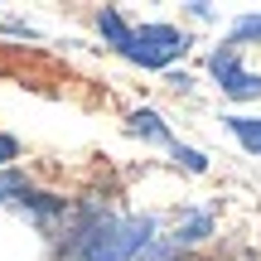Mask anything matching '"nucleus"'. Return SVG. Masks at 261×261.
Here are the masks:
<instances>
[{"mask_svg":"<svg viewBox=\"0 0 261 261\" xmlns=\"http://www.w3.org/2000/svg\"><path fill=\"white\" fill-rule=\"evenodd\" d=\"M150 223H126V218H102V223L77 232V261H130L150 242Z\"/></svg>","mask_w":261,"mask_h":261,"instance_id":"nucleus-1","label":"nucleus"},{"mask_svg":"<svg viewBox=\"0 0 261 261\" xmlns=\"http://www.w3.org/2000/svg\"><path fill=\"white\" fill-rule=\"evenodd\" d=\"M184 48H189V39L179 34L174 24H140V29H130V39H126L121 54L136 58L140 68H165L169 58H179Z\"/></svg>","mask_w":261,"mask_h":261,"instance_id":"nucleus-2","label":"nucleus"},{"mask_svg":"<svg viewBox=\"0 0 261 261\" xmlns=\"http://www.w3.org/2000/svg\"><path fill=\"white\" fill-rule=\"evenodd\" d=\"M213 73L223 77V92L227 97H261V77L247 73V68H237V54H232V48L213 54Z\"/></svg>","mask_w":261,"mask_h":261,"instance_id":"nucleus-3","label":"nucleus"},{"mask_svg":"<svg viewBox=\"0 0 261 261\" xmlns=\"http://www.w3.org/2000/svg\"><path fill=\"white\" fill-rule=\"evenodd\" d=\"M227 126H232V136L242 140L247 150H256V155H261V116H232Z\"/></svg>","mask_w":261,"mask_h":261,"instance_id":"nucleus-4","label":"nucleus"},{"mask_svg":"<svg viewBox=\"0 0 261 261\" xmlns=\"http://www.w3.org/2000/svg\"><path fill=\"white\" fill-rule=\"evenodd\" d=\"M130 130H136V136H155V140H165V145L174 150V136H169V130L160 126V116H150V112H136V116H130Z\"/></svg>","mask_w":261,"mask_h":261,"instance_id":"nucleus-5","label":"nucleus"},{"mask_svg":"<svg viewBox=\"0 0 261 261\" xmlns=\"http://www.w3.org/2000/svg\"><path fill=\"white\" fill-rule=\"evenodd\" d=\"M242 39H261V15H252V19H237L232 44H242Z\"/></svg>","mask_w":261,"mask_h":261,"instance_id":"nucleus-6","label":"nucleus"},{"mask_svg":"<svg viewBox=\"0 0 261 261\" xmlns=\"http://www.w3.org/2000/svg\"><path fill=\"white\" fill-rule=\"evenodd\" d=\"M174 155H179V165H184V169H208V160L198 155V150H179L174 145Z\"/></svg>","mask_w":261,"mask_h":261,"instance_id":"nucleus-7","label":"nucleus"},{"mask_svg":"<svg viewBox=\"0 0 261 261\" xmlns=\"http://www.w3.org/2000/svg\"><path fill=\"white\" fill-rule=\"evenodd\" d=\"M19 155V145H15V140H10V136H0V165H10V160H15Z\"/></svg>","mask_w":261,"mask_h":261,"instance_id":"nucleus-8","label":"nucleus"}]
</instances>
